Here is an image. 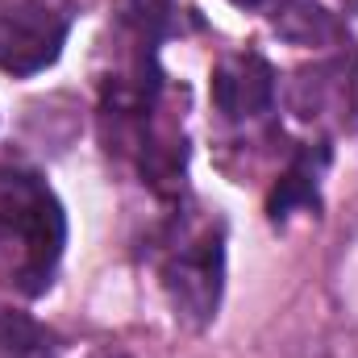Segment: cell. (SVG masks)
I'll list each match as a JSON object with an SVG mask.
<instances>
[{"label":"cell","mask_w":358,"mask_h":358,"mask_svg":"<svg viewBox=\"0 0 358 358\" xmlns=\"http://www.w3.org/2000/svg\"><path fill=\"white\" fill-rule=\"evenodd\" d=\"M59 338L29 313L0 304V358H59Z\"/></svg>","instance_id":"ba28073f"},{"label":"cell","mask_w":358,"mask_h":358,"mask_svg":"<svg viewBox=\"0 0 358 358\" xmlns=\"http://www.w3.org/2000/svg\"><path fill=\"white\" fill-rule=\"evenodd\" d=\"M71 0H8L0 8V71L29 80L59 63L71 34Z\"/></svg>","instance_id":"3957f363"},{"label":"cell","mask_w":358,"mask_h":358,"mask_svg":"<svg viewBox=\"0 0 358 358\" xmlns=\"http://www.w3.org/2000/svg\"><path fill=\"white\" fill-rule=\"evenodd\" d=\"M271 21L296 46H329L338 38V21L321 0H234Z\"/></svg>","instance_id":"52a82bcc"},{"label":"cell","mask_w":358,"mask_h":358,"mask_svg":"<svg viewBox=\"0 0 358 358\" xmlns=\"http://www.w3.org/2000/svg\"><path fill=\"white\" fill-rule=\"evenodd\" d=\"M279 80L259 50L221 55L213 67V108L229 125H259L275 113Z\"/></svg>","instance_id":"5b68a950"},{"label":"cell","mask_w":358,"mask_h":358,"mask_svg":"<svg viewBox=\"0 0 358 358\" xmlns=\"http://www.w3.org/2000/svg\"><path fill=\"white\" fill-rule=\"evenodd\" d=\"M150 263L159 287L171 304L179 325L208 329L225 292V225L217 213L187 208L179 200L176 213L150 238Z\"/></svg>","instance_id":"7a4b0ae2"},{"label":"cell","mask_w":358,"mask_h":358,"mask_svg":"<svg viewBox=\"0 0 358 358\" xmlns=\"http://www.w3.org/2000/svg\"><path fill=\"white\" fill-rule=\"evenodd\" d=\"M67 246V213L50 183L25 167H0V287L38 300L50 292Z\"/></svg>","instance_id":"6da1fadb"},{"label":"cell","mask_w":358,"mask_h":358,"mask_svg":"<svg viewBox=\"0 0 358 358\" xmlns=\"http://www.w3.org/2000/svg\"><path fill=\"white\" fill-rule=\"evenodd\" d=\"M88 358H129L125 350H96V355H88Z\"/></svg>","instance_id":"9c48e42d"},{"label":"cell","mask_w":358,"mask_h":358,"mask_svg":"<svg viewBox=\"0 0 358 358\" xmlns=\"http://www.w3.org/2000/svg\"><path fill=\"white\" fill-rule=\"evenodd\" d=\"M329 167V146L325 142H308L292 155L287 171L279 176L275 192L267 200V217L275 225H287L296 213H317L321 208V176Z\"/></svg>","instance_id":"8992f818"},{"label":"cell","mask_w":358,"mask_h":358,"mask_svg":"<svg viewBox=\"0 0 358 358\" xmlns=\"http://www.w3.org/2000/svg\"><path fill=\"white\" fill-rule=\"evenodd\" d=\"M283 100H287V113H296L304 125L358 134V50L300 67L287 80Z\"/></svg>","instance_id":"277c9868"}]
</instances>
